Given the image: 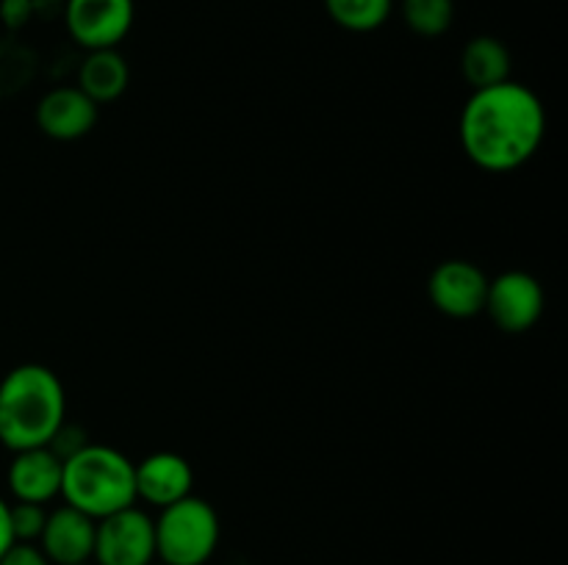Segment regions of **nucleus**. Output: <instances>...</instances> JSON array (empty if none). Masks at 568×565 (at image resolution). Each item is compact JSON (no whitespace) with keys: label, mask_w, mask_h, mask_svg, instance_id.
I'll use <instances>...</instances> for the list:
<instances>
[{"label":"nucleus","mask_w":568,"mask_h":565,"mask_svg":"<svg viewBox=\"0 0 568 565\" xmlns=\"http://www.w3.org/2000/svg\"><path fill=\"white\" fill-rule=\"evenodd\" d=\"M464 153L486 172H514L541 150L547 136V109L530 86L503 81L475 89L460 111Z\"/></svg>","instance_id":"nucleus-1"},{"label":"nucleus","mask_w":568,"mask_h":565,"mask_svg":"<svg viewBox=\"0 0 568 565\" xmlns=\"http://www.w3.org/2000/svg\"><path fill=\"white\" fill-rule=\"evenodd\" d=\"M64 421L67 393L53 369L22 363L0 380V443L9 452L48 446Z\"/></svg>","instance_id":"nucleus-2"},{"label":"nucleus","mask_w":568,"mask_h":565,"mask_svg":"<svg viewBox=\"0 0 568 565\" xmlns=\"http://www.w3.org/2000/svg\"><path fill=\"white\" fill-rule=\"evenodd\" d=\"M136 463L114 446L87 443L61 460V493L64 504L100 521L136 504Z\"/></svg>","instance_id":"nucleus-3"},{"label":"nucleus","mask_w":568,"mask_h":565,"mask_svg":"<svg viewBox=\"0 0 568 565\" xmlns=\"http://www.w3.org/2000/svg\"><path fill=\"white\" fill-rule=\"evenodd\" d=\"M155 524V559L164 565H205L220 546V515L214 504L186 496L159 510Z\"/></svg>","instance_id":"nucleus-4"},{"label":"nucleus","mask_w":568,"mask_h":565,"mask_svg":"<svg viewBox=\"0 0 568 565\" xmlns=\"http://www.w3.org/2000/svg\"><path fill=\"white\" fill-rule=\"evenodd\" d=\"M94 565H153L155 524L144 510L133 507L111 513L94 526Z\"/></svg>","instance_id":"nucleus-5"},{"label":"nucleus","mask_w":568,"mask_h":565,"mask_svg":"<svg viewBox=\"0 0 568 565\" xmlns=\"http://www.w3.org/2000/svg\"><path fill=\"white\" fill-rule=\"evenodd\" d=\"M486 310L497 330L519 336L532 330L544 316V288L530 271L510 269L488 280Z\"/></svg>","instance_id":"nucleus-6"},{"label":"nucleus","mask_w":568,"mask_h":565,"mask_svg":"<svg viewBox=\"0 0 568 565\" xmlns=\"http://www.w3.org/2000/svg\"><path fill=\"white\" fill-rule=\"evenodd\" d=\"M133 0H67L64 20L72 42L83 50L116 48L131 33Z\"/></svg>","instance_id":"nucleus-7"},{"label":"nucleus","mask_w":568,"mask_h":565,"mask_svg":"<svg viewBox=\"0 0 568 565\" xmlns=\"http://www.w3.org/2000/svg\"><path fill=\"white\" fill-rule=\"evenodd\" d=\"M488 277L471 260H444L427 280V297L449 319H471L486 308Z\"/></svg>","instance_id":"nucleus-8"},{"label":"nucleus","mask_w":568,"mask_h":565,"mask_svg":"<svg viewBox=\"0 0 568 565\" xmlns=\"http://www.w3.org/2000/svg\"><path fill=\"white\" fill-rule=\"evenodd\" d=\"M94 526L98 521L89 518L87 513L70 507V504H61V507L48 510V521H44L37 546L42 548L50 565L92 563Z\"/></svg>","instance_id":"nucleus-9"},{"label":"nucleus","mask_w":568,"mask_h":565,"mask_svg":"<svg viewBox=\"0 0 568 565\" xmlns=\"http://www.w3.org/2000/svg\"><path fill=\"white\" fill-rule=\"evenodd\" d=\"M136 499L150 507H170L181 499L192 496L194 471L189 460L178 452H153L136 463Z\"/></svg>","instance_id":"nucleus-10"},{"label":"nucleus","mask_w":568,"mask_h":565,"mask_svg":"<svg viewBox=\"0 0 568 565\" xmlns=\"http://www.w3.org/2000/svg\"><path fill=\"white\" fill-rule=\"evenodd\" d=\"M98 109L100 105L78 86L50 89L37 105V125L55 142H75L92 131L98 122Z\"/></svg>","instance_id":"nucleus-11"},{"label":"nucleus","mask_w":568,"mask_h":565,"mask_svg":"<svg viewBox=\"0 0 568 565\" xmlns=\"http://www.w3.org/2000/svg\"><path fill=\"white\" fill-rule=\"evenodd\" d=\"M6 482L14 502H53L61 493V458L50 446L14 452Z\"/></svg>","instance_id":"nucleus-12"},{"label":"nucleus","mask_w":568,"mask_h":565,"mask_svg":"<svg viewBox=\"0 0 568 565\" xmlns=\"http://www.w3.org/2000/svg\"><path fill=\"white\" fill-rule=\"evenodd\" d=\"M131 83V70L128 61L116 53V48L109 50H87V59L81 61L78 70V89L94 100L98 105L114 103L122 97Z\"/></svg>","instance_id":"nucleus-13"},{"label":"nucleus","mask_w":568,"mask_h":565,"mask_svg":"<svg viewBox=\"0 0 568 565\" xmlns=\"http://www.w3.org/2000/svg\"><path fill=\"white\" fill-rule=\"evenodd\" d=\"M460 72H464L471 92L510 81L508 48L494 37H475L464 48V55H460Z\"/></svg>","instance_id":"nucleus-14"},{"label":"nucleus","mask_w":568,"mask_h":565,"mask_svg":"<svg viewBox=\"0 0 568 565\" xmlns=\"http://www.w3.org/2000/svg\"><path fill=\"white\" fill-rule=\"evenodd\" d=\"M394 0H325V9L336 25L353 33L377 31L392 14Z\"/></svg>","instance_id":"nucleus-15"},{"label":"nucleus","mask_w":568,"mask_h":565,"mask_svg":"<svg viewBox=\"0 0 568 565\" xmlns=\"http://www.w3.org/2000/svg\"><path fill=\"white\" fill-rule=\"evenodd\" d=\"M455 17L453 0H403V20L414 33L436 39L449 31Z\"/></svg>","instance_id":"nucleus-16"},{"label":"nucleus","mask_w":568,"mask_h":565,"mask_svg":"<svg viewBox=\"0 0 568 565\" xmlns=\"http://www.w3.org/2000/svg\"><path fill=\"white\" fill-rule=\"evenodd\" d=\"M48 521V510L44 504L33 502H14L9 504V524L14 543H37Z\"/></svg>","instance_id":"nucleus-17"},{"label":"nucleus","mask_w":568,"mask_h":565,"mask_svg":"<svg viewBox=\"0 0 568 565\" xmlns=\"http://www.w3.org/2000/svg\"><path fill=\"white\" fill-rule=\"evenodd\" d=\"M0 565H50L37 543H11L9 552L0 557Z\"/></svg>","instance_id":"nucleus-18"},{"label":"nucleus","mask_w":568,"mask_h":565,"mask_svg":"<svg viewBox=\"0 0 568 565\" xmlns=\"http://www.w3.org/2000/svg\"><path fill=\"white\" fill-rule=\"evenodd\" d=\"M11 543H14V535H11V524H9V502L0 496V557L9 552Z\"/></svg>","instance_id":"nucleus-19"},{"label":"nucleus","mask_w":568,"mask_h":565,"mask_svg":"<svg viewBox=\"0 0 568 565\" xmlns=\"http://www.w3.org/2000/svg\"><path fill=\"white\" fill-rule=\"evenodd\" d=\"M78 565H94V563H78Z\"/></svg>","instance_id":"nucleus-20"},{"label":"nucleus","mask_w":568,"mask_h":565,"mask_svg":"<svg viewBox=\"0 0 568 565\" xmlns=\"http://www.w3.org/2000/svg\"><path fill=\"white\" fill-rule=\"evenodd\" d=\"M153 565H164V563H153Z\"/></svg>","instance_id":"nucleus-21"}]
</instances>
